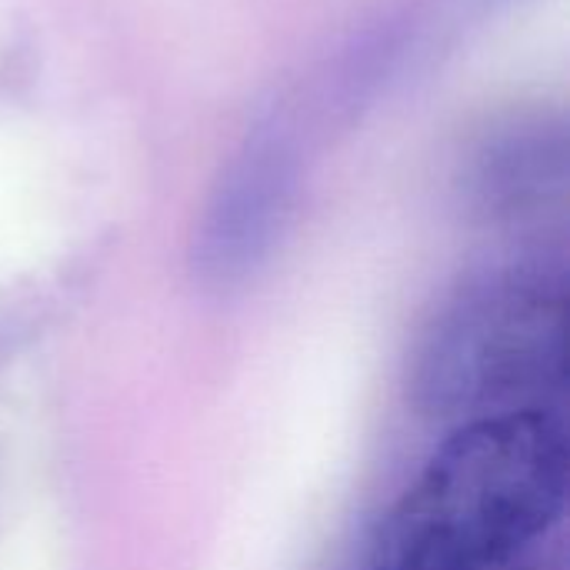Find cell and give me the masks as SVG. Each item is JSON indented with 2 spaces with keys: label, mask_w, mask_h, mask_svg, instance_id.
Segmentation results:
<instances>
[{
  "label": "cell",
  "mask_w": 570,
  "mask_h": 570,
  "mask_svg": "<svg viewBox=\"0 0 570 570\" xmlns=\"http://www.w3.org/2000/svg\"><path fill=\"white\" fill-rule=\"evenodd\" d=\"M568 504V441L548 411L454 424L391 504L367 570H498Z\"/></svg>",
  "instance_id": "cell-1"
},
{
  "label": "cell",
  "mask_w": 570,
  "mask_h": 570,
  "mask_svg": "<svg viewBox=\"0 0 570 570\" xmlns=\"http://www.w3.org/2000/svg\"><path fill=\"white\" fill-rule=\"evenodd\" d=\"M568 297L528 267L464 284L424 331L411 397L434 421L464 424L508 411H544L564 387Z\"/></svg>",
  "instance_id": "cell-2"
},
{
  "label": "cell",
  "mask_w": 570,
  "mask_h": 570,
  "mask_svg": "<svg viewBox=\"0 0 570 570\" xmlns=\"http://www.w3.org/2000/svg\"><path fill=\"white\" fill-rule=\"evenodd\" d=\"M291 197L294 160L287 144L274 137L247 144L204 217L194 250L200 277L214 287H237L254 277L284 230Z\"/></svg>",
  "instance_id": "cell-3"
},
{
  "label": "cell",
  "mask_w": 570,
  "mask_h": 570,
  "mask_svg": "<svg viewBox=\"0 0 570 570\" xmlns=\"http://www.w3.org/2000/svg\"><path fill=\"white\" fill-rule=\"evenodd\" d=\"M498 570H528L521 561H514V564H508V568H498Z\"/></svg>",
  "instance_id": "cell-4"
}]
</instances>
